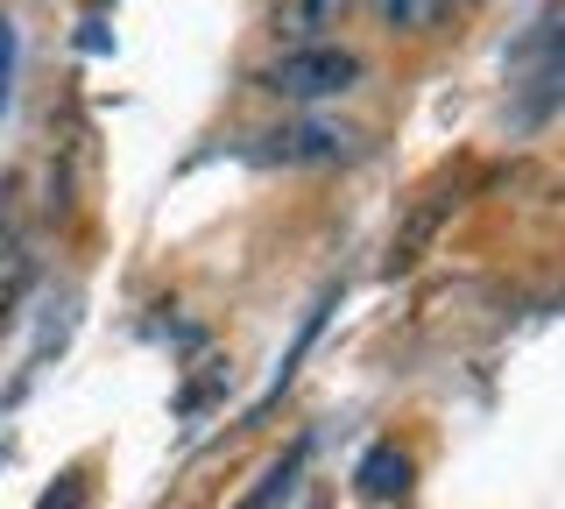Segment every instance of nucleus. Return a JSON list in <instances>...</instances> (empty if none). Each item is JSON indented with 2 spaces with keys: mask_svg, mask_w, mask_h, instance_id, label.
I'll return each instance as SVG.
<instances>
[{
  "mask_svg": "<svg viewBox=\"0 0 565 509\" xmlns=\"http://www.w3.org/2000/svg\"><path fill=\"white\" fill-rule=\"evenodd\" d=\"M353 488H361L367 502H403L411 496V453L396 446H367L361 467H353Z\"/></svg>",
  "mask_w": 565,
  "mask_h": 509,
  "instance_id": "4",
  "label": "nucleus"
},
{
  "mask_svg": "<svg viewBox=\"0 0 565 509\" xmlns=\"http://www.w3.org/2000/svg\"><path fill=\"white\" fill-rule=\"evenodd\" d=\"M255 156H262V163H340V156H353V135L326 128V120H297V128L262 135Z\"/></svg>",
  "mask_w": 565,
  "mask_h": 509,
  "instance_id": "2",
  "label": "nucleus"
},
{
  "mask_svg": "<svg viewBox=\"0 0 565 509\" xmlns=\"http://www.w3.org/2000/svg\"><path fill=\"white\" fill-rule=\"evenodd\" d=\"M326 311H332V297H318V305L305 311V326H297V340H290V354H282V368H276V382H269V390H262V396H255V411H247V425H255V417H262V411H269V403H276L282 390H290V375H297V361H305V347L318 340V326H326Z\"/></svg>",
  "mask_w": 565,
  "mask_h": 509,
  "instance_id": "6",
  "label": "nucleus"
},
{
  "mask_svg": "<svg viewBox=\"0 0 565 509\" xmlns=\"http://www.w3.org/2000/svg\"><path fill=\"white\" fill-rule=\"evenodd\" d=\"M367 8H375V22L388 36H438L459 0H367Z\"/></svg>",
  "mask_w": 565,
  "mask_h": 509,
  "instance_id": "5",
  "label": "nucleus"
},
{
  "mask_svg": "<svg viewBox=\"0 0 565 509\" xmlns=\"http://www.w3.org/2000/svg\"><path fill=\"white\" fill-rule=\"evenodd\" d=\"M8 85H14V29L0 22V107H8Z\"/></svg>",
  "mask_w": 565,
  "mask_h": 509,
  "instance_id": "9",
  "label": "nucleus"
},
{
  "mask_svg": "<svg viewBox=\"0 0 565 509\" xmlns=\"http://www.w3.org/2000/svg\"><path fill=\"white\" fill-rule=\"evenodd\" d=\"M347 8H353V0H276L269 36L290 43V50H311V43H326V29L347 22Z\"/></svg>",
  "mask_w": 565,
  "mask_h": 509,
  "instance_id": "3",
  "label": "nucleus"
},
{
  "mask_svg": "<svg viewBox=\"0 0 565 509\" xmlns=\"http://www.w3.org/2000/svg\"><path fill=\"white\" fill-rule=\"evenodd\" d=\"M35 509H85V474H64V481L50 488V496L35 502Z\"/></svg>",
  "mask_w": 565,
  "mask_h": 509,
  "instance_id": "8",
  "label": "nucleus"
},
{
  "mask_svg": "<svg viewBox=\"0 0 565 509\" xmlns=\"http://www.w3.org/2000/svg\"><path fill=\"white\" fill-rule=\"evenodd\" d=\"M262 93L276 99H297V107H318V99H340L361 85V57L340 43H311V50H282V57L269 64V72L255 78Z\"/></svg>",
  "mask_w": 565,
  "mask_h": 509,
  "instance_id": "1",
  "label": "nucleus"
},
{
  "mask_svg": "<svg viewBox=\"0 0 565 509\" xmlns=\"http://www.w3.org/2000/svg\"><path fill=\"white\" fill-rule=\"evenodd\" d=\"M297 474H305V446H290L282 460H269V467H262L255 496H247L241 509H282V502H290V488H297Z\"/></svg>",
  "mask_w": 565,
  "mask_h": 509,
  "instance_id": "7",
  "label": "nucleus"
}]
</instances>
